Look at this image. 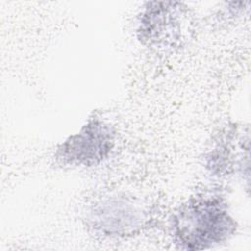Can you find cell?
I'll return each mask as SVG.
<instances>
[{
	"mask_svg": "<svg viewBox=\"0 0 251 251\" xmlns=\"http://www.w3.org/2000/svg\"><path fill=\"white\" fill-rule=\"evenodd\" d=\"M248 136L240 135L239 129L234 126H228L223 129L211 142L210 148L205 154L206 170L214 176L223 177L234 174V172H243V166H248L244 162L243 150L248 149Z\"/></svg>",
	"mask_w": 251,
	"mask_h": 251,
	"instance_id": "5",
	"label": "cell"
},
{
	"mask_svg": "<svg viewBox=\"0 0 251 251\" xmlns=\"http://www.w3.org/2000/svg\"><path fill=\"white\" fill-rule=\"evenodd\" d=\"M172 237L185 250H202L225 242L236 230L225 196L206 191L190 197L172 215Z\"/></svg>",
	"mask_w": 251,
	"mask_h": 251,
	"instance_id": "1",
	"label": "cell"
},
{
	"mask_svg": "<svg viewBox=\"0 0 251 251\" xmlns=\"http://www.w3.org/2000/svg\"><path fill=\"white\" fill-rule=\"evenodd\" d=\"M140 200L126 194L107 196L94 203L85 220L90 229L105 237H126L142 229L149 220Z\"/></svg>",
	"mask_w": 251,
	"mask_h": 251,
	"instance_id": "2",
	"label": "cell"
},
{
	"mask_svg": "<svg viewBox=\"0 0 251 251\" xmlns=\"http://www.w3.org/2000/svg\"><path fill=\"white\" fill-rule=\"evenodd\" d=\"M115 144L114 127L95 116L88 119L78 132L65 139L54 156L63 166L95 167L110 157Z\"/></svg>",
	"mask_w": 251,
	"mask_h": 251,
	"instance_id": "3",
	"label": "cell"
},
{
	"mask_svg": "<svg viewBox=\"0 0 251 251\" xmlns=\"http://www.w3.org/2000/svg\"><path fill=\"white\" fill-rule=\"evenodd\" d=\"M138 20L139 40L156 49L174 48L180 44L184 35L186 7L174 1L147 2Z\"/></svg>",
	"mask_w": 251,
	"mask_h": 251,
	"instance_id": "4",
	"label": "cell"
}]
</instances>
